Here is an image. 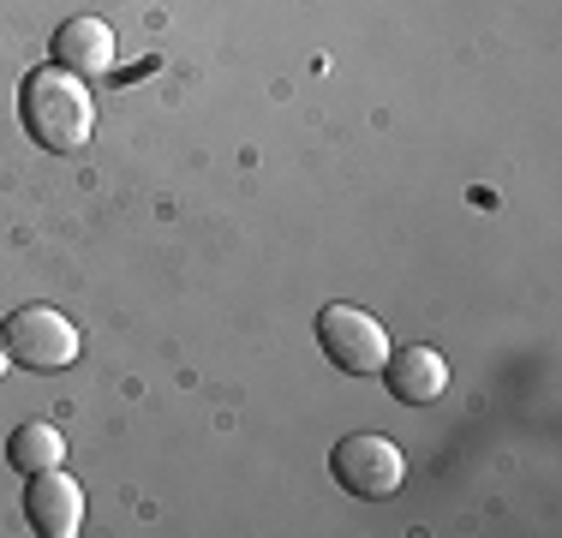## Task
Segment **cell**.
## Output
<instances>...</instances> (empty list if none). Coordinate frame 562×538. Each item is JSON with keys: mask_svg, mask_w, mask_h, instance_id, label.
Listing matches in <instances>:
<instances>
[{"mask_svg": "<svg viewBox=\"0 0 562 538\" xmlns=\"http://www.w3.org/2000/svg\"><path fill=\"white\" fill-rule=\"evenodd\" d=\"M383 383H390L395 401H407V407H431L437 395L449 389V366L437 347L413 341V347H390V359H383Z\"/></svg>", "mask_w": 562, "mask_h": 538, "instance_id": "cell-6", "label": "cell"}, {"mask_svg": "<svg viewBox=\"0 0 562 538\" xmlns=\"http://www.w3.org/2000/svg\"><path fill=\"white\" fill-rule=\"evenodd\" d=\"M329 473H336L341 491L366 496V503H383V496H395L401 479H407V455H401L383 430H353V437H341L336 449H329Z\"/></svg>", "mask_w": 562, "mask_h": 538, "instance_id": "cell-3", "label": "cell"}, {"mask_svg": "<svg viewBox=\"0 0 562 538\" xmlns=\"http://www.w3.org/2000/svg\"><path fill=\"white\" fill-rule=\"evenodd\" d=\"M19 114H24V132H31L43 150H60V156L85 150L90 132H97V97H90V85L55 60L24 78Z\"/></svg>", "mask_w": 562, "mask_h": 538, "instance_id": "cell-1", "label": "cell"}, {"mask_svg": "<svg viewBox=\"0 0 562 538\" xmlns=\"http://www.w3.org/2000/svg\"><path fill=\"white\" fill-rule=\"evenodd\" d=\"M317 347L347 377H378L383 359H390V329L359 305H324L317 312Z\"/></svg>", "mask_w": 562, "mask_h": 538, "instance_id": "cell-4", "label": "cell"}, {"mask_svg": "<svg viewBox=\"0 0 562 538\" xmlns=\"http://www.w3.org/2000/svg\"><path fill=\"white\" fill-rule=\"evenodd\" d=\"M12 371V354H7V341H0V377H7Z\"/></svg>", "mask_w": 562, "mask_h": 538, "instance_id": "cell-9", "label": "cell"}, {"mask_svg": "<svg viewBox=\"0 0 562 538\" xmlns=\"http://www.w3.org/2000/svg\"><path fill=\"white\" fill-rule=\"evenodd\" d=\"M24 520H31L43 538H72L78 527H85V491H78V479H66V467L31 473V491H24Z\"/></svg>", "mask_w": 562, "mask_h": 538, "instance_id": "cell-5", "label": "cell"}, {"mask_svg": "<svg viewBox=\"0 0 562 538\" xmlns=\"http://www.w3.org/2000/svg\"><path fill=\"white\" fill-rule=\"evenodd\" d=\"M7 461L12 473H48V467H66V437L48 419H24L19 430L7 437Z\"/></svg>", "mask_w": 562, "mask_h": 538, "instance_id": "cell-8", "label": "cell"}, {"mask_svg": "<svg viewBox=\"0 0 562 538\" xmlns=\"http://www.w3.org/2000/svg\"><path fill=\"white\" fill-rule=\"evenodd\" d=\"M120 48H114V31L109 19H97V12H78V19H66L55 31V66H66V72H78L90 85V78L114 72Z\"/></svg>", "mask_w": 562, "mask_h": 538, "instance_id": "cell-7", "label": "cell"}, {"mask_svg": "<svg viewBox=\"0 0 562 538\" xmlns=\"http://www.w3.org/2000/svg\"><path fill=\"white\" fill-rule=\"evenodd\" d=\"M0 341H7L12 366H24V371H66L85 354L78 323L66 312H55V305H19V312L0 323Z\"/></svg>", "mask_w": 562, "mask_h": 538, "instance_id": "cell-2", "label": "cell"}]
</instances>
